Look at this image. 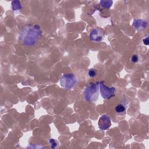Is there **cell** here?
I'll return each mask as SVG.
<instances>
[{
    "label": "cell",
    "instance_id": "cell-9",
    "mask_svg": "<svg viewBox=\"0 0 149 149\" xmlns=\"http://www.w3.org/2000/svg\"><path fill=\"white\" fill-rule=\"evenodd\" d=\"M12 8L14 11L21 10L22 8L21 3L19 1H13L12 2Z\"/></svg>",
    "mask_w": 149,
    "mask_h": 149
},
{
    "label": "cell",
    "instance_id": "cell-3",
    "mask_svg": "<svg viewBox=\"0 0 149 149\" xmlns=\"http://www.w3.org/2000/svg\"><path fill=\"white\" fill-rule=\"evenodd\" d=\"M77 83V78L73 73L64 74L60 78V84L61 86L66 89L73 88Z\"/></svg>",
    "mask_w": 149,
    "mask_h": 149
},
{
    "label": "cell",
    "instance_id": "cell-5",
    "mask_svg": "<svg viewBox=\"0 0 149 149\" xmlns=\"http://www.w3.org/2000/svg\"><path fill=\"white\" fill-rule=\"evenodd\" d=\"M104 31L100 29H94L90 34V39L93 42H100L104 39Z\"/></svg>",
    "mask_w": 149,
    "mask_h": 149
},
{
    "label": "cell",
    "instance_id": "cell-14",
    "mask_svg": "<svg viewBox=\"0 0 149 149\" xmlns=\"http://www.w3.org/2000/svg\"><path fill=\"white\" fill-rule=\"evenodd\" d=\"M143 43H144L145 45H146V46L148 45L149 43H148V37H146V39H143Z\"/></svg>",
    "mask_w": 149,
    "mask_h": 149
},
{
    "label": "cell",
    "instance_id": "cell-10",
    "mask_svg": "<svg viewBox=\"0 0 149 149\" xmlns=\"http://www.w3.org/2000/svg\"><path fill=\"white\" fill-rule=\"evenodd\" d=\"M116 111L118 113H121L125 111V108L122 104H119L116 107Z\"/></svg>",
    "mask_w": 149,
    "mask_h": 149
},
{
    "label": "cell",
    "instance_id": "cell-7",
    "mask_svg": "<svg viewBox=\"0 0 149 149\" xmlns=\"http://www.w3.org/2000/svg\"><path fill=\"white\" fill-rule=\"evenodd\" d=\"M147 25V22L142 19H135L133 23V26L137 30H141L144 29L146 27Z\"/></svg>",
    "mask_w": 149,
    "mask_h": 149
},
{
    "label": "cell",
    "instance_id": "cell-6",
    "mask_svg": "<svg viewBox=\"0 0 149 149\" xmlns=\"http://www.w3.org/2000/svg\"><path fill=\"white\" fill-rule=\"evenodd\" d=\"M111 125L110 118L107 115L102 116L98 121V127L102 131L108 129Z\"/></svg>",
    "mask_w": 149,
    "mask_h": 149
},
{
    "label": "cell",
    "instance_id": "cell-13",
    "mask_svg": "<svg viewBox=\"0 0 149 149\" xmlns=\"http://www.w3.org/2000/svg\"><path fill=\"white\" fill-rule=\"evenodd\" d=\"M138 60H139V58H138V56L137 55H134L132 56V58H131V61L132 62H138Z\"/></svg>",
    "mask_w": 149,
    "mask_h": 149
},
{
    "label": "cell",
    "instance_id": "cell-8",
    "mask_svg": "<svg viewBox=\"0 0 149 149\" xmlns=\"http://www.w3.org/2000/svg\"><path fill=\"white\" fill-rule=\"evenodd\" d=\"M113 1H111V0H102L100 1V5L102 7L105 8H109L112 5H113Z\"/></svg>",
    "mask_w": 149,
    "mask_h": 149
},
{
    "label": "cell",
    "instance_id": "cell-11",
    "mask_svg": "<svg viewBox=\"0 0 149 149\" xmlns=\"http://www.w3.org/2000/svg\"><path fill=\"white\" fill-rule=\"evenodd\" d=\"M50 143L51 144V148H57L58 146V142L55 140V139H50Z\"/></svg>",
    "mask_w": 149,
    "mask_h": 149
},
{
    "label": "cell",
    "instance_id": "cell-12",
    "mask_svg": "<svg viewBox=\"0 0 149 149\" xmlns=\"http://www.w3.org/2000/svg\"><path fill=\"white\" fill-rule=\"evenodd\" d=\"M89 75L91 78H94L97 76V71L94 69H90L89 70Z\"/></svg>",
    "mask_w": 149,
    "mask_h": 149
},
{
    "label": "cell",
    "instance_id": "cell-4",
    "mask_svg": "<svg viewBox=\"0 0 149 149\" xmlns=\"http://www.w3.org/2000/svg\"><path fill=\"white\" fill-rule=\"evenodd\" d=\"M100 91L103 98L109 99L114 96L116 89L114 87H108L104 83L101 82L100 83Z\"/></svg>",
    "mask_w": 149,
    "mask_h": 149
},
{
    "label": "cell",
    "instance_id": "cell-1",
    "mask_svg": "<svg viewBox=\"0 0 149 149\" xmlns=\"http://www.w3.org/2000/svg\"><path fill=\"white\" fill-rule=\"evenodd\" d=\"M42 31L38 25H27L21 30L19 34V40L26 46H33L39 40Z\"/></svg>",
    "mask_w": 149,
    "mask_h": 149
},
{
    "label": "cell",
    "instance_id": "cell-2",
    "mask_svg": "<svg viewBox=\"0 0 149 149\" xmlns=\"http://www.w3.org/2000/svg\"><path fill=\"white\" fill-rule=\"evenodd\" d=\"M98 83H90L86 87L84 92L85 100L89 102H96L99 97Z\"/></svg>",
    "mask_w": 149,
    "mask_h": 149
}]
</instances>
